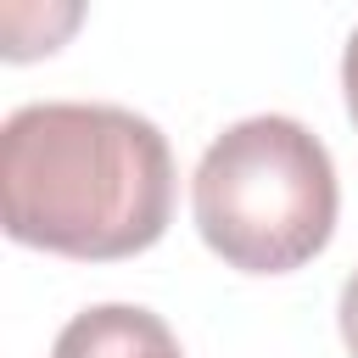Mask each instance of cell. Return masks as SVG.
Returning <instances> with one entry per match:
<instances>
[{"mask_svg":"<svg viewBox=\"0 0 358 358\" xmlns=\"http://www.w3.org/2000/svg\"><path fill=\"white\" fill-rule=\"evenodd\" d=\"M173 151L162 129L106 101H34L0 129L6 235L56 257L112 263L162 241Z\"/></svg>","mask_w":358,"mask_h":358,"instance_id":"6da1fadb","label":"cell"},{"mask_svg":"<svg viewBox=\"0 0 358 358\" xmlns=\"http://www.w3.org/2000/svg\"><path fill=\"white\" fill-rule=\"evenodd\" d=\"M336 162L324 140L280 112L229 123L196 162L190 213L201 241L241 274H291L330 246Z\"/></svg>","mask_w":358,"mask_h":358,"instance_id":"7a4b0ae2","label":"cell"},{"mask_svg":"<svg viewBox=\"0 0 358 358\" xmlns=\"http://www.w3.org/2000/svg\"><path fill=\"white\" fill-rule=\"evenodd\" d=\"M50 358H185L173 330L134 302H101L62 324Z\"/></svg>","mask_w":358,"mask_h":358,"instance_id":"3957f363","label":"cell"},{"mask_svg":"<svg viewBox=\"0 0 358 358\" xmlns=\"http://www.w3.org/2000/svg\"><path fill=\"white\" fill-rule=\"evenodd\" d=\"M336 319H341V341H347V352L358 358V268H352L347 285H341V308H336Z\"/></svg>","mask_w":358,"mask_h":358,"instance_id":"277c9868","label":"cell"},{"mask_svg":"<svg viewBox=\"0 0 358 358\" xmlns=\"http://www.w3.org/2000/svg\"><path fill=\"white\" fill-rule=\"evenodd\" d=\"M341 90H347V112L358 123V28L347 34V50H341Z\"/></svg>","mask_w":358,"mask_h":358,"instance_id":"5b68a950","label":"cell"}]
</instances>
